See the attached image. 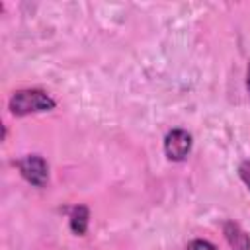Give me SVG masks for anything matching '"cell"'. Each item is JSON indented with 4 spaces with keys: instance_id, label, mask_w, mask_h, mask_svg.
<instances>
[{
    "instance_id": "obj_1",
    "label": "cell",
    "mask_w": 250,
    "mask_h": 250,
    "mask_svg": "<svg viewBox=\"0 0 250 250\" xmlns=\"http://www.w3.org/2000/svg\"><path fill=\"white\" fill-rule=\"evenodd\" d=\"M57 102L41 88H21L16 90L8 100V109L16 117H25L31 113H43L55 109Z\"/></svg>"
},
{
    "instance_id": "obj_3",
    "label": "cell",
    "mask_w": 250,
    "mask_h": 250,
    "mask_svg": "<svg viewBox=\"0 0 250 250\" xmlns=\"http://www.w3.org/2000/svg\"><path fill=\"white\" fill-rule=\"evenodd\" d=\"M191 145H193L191 135L186 129L176 127V129L168 131L164 137V154L172 162H182L191 152Z\"/></svg>"
},
{
    "instance_id": "obj_7",
    "label": "cell",
    "mask_w": 250,
    "mask_h": 250,
    "mask_svg": "<svg viewBox=\"0 0 250 250\" xmlns=\"http://www.w3.org/2000/svg\"><path fill=\"white\" fill-rule=\"evenodd\" d=\"M238 176H240V180L244 182V186L250 189V158H246V160L240 162V166H238Z\"/></svg>"
},
{
    "instance_id": "obj_4",
    "label": "cell",
    "mask_w": 250,
    "mask_h": 250,
    "mask_svg": "<svg viewBox=\"0 0 250 250\" xmlns=\"http://www.w3.org/2000/svg\"><path fill=\"white\" fill-rule=\"evenodd\" d=\"M223 234L232 250H250V236L236 221L227 219L223 223Z\"/></svg>"
},
{
    "instance_id": "obj_6",
    "label": "cell",
    "mask_w": 250,
    "mask_h": 250,
    "mask_svg": "<svg viewBox=\"0 0 250 250\" xmlns=\"http://www.w3.org/2000/svg\"><path fill=\"white\" fill-rule=\"evenodd\" d=\"M188 250H219V248L213 242L205 240V238H195L188 244Z\"/></svg>"
},
{
    "instance_id": "obj_2",
    "label": "cell",
    "mask_w": 250,
    "mask_h": 250,
    "mask_svg": "<svg viewBox=\"0 0 250 250\" xmlns=\"http://www.w3.org/2000/svg\"><path fill=\"white\" fill-rule=\"evenodd\" d=\"M14 164L27 184L35 188H45L49 184V164L41 154H25Z\"/></svg>"
},
{
    "instance_id": "obj_5",
    "label": "cell",
    "mask_w": 250,
    "mask_h": 250,
    "mask_svg": "<svg viewBox=\"0 0 250 250\" xmlns=\"http://www.w3.org/2000/svg\"><path fill=\"white\" fill-rule=\"evenodd\" d=\"M68 225L76 236H84L88 230V225H90V209L82 203L74 205L70 209V215H68Z\"/></svg>"
},
{
    "instance_id": "obj_8",
    "label": "cell",
    "mask_w": 250,
    "mask_h": 250,
    "mask_svg": "<svg viewBox=\"0 0 250 250\" xmlns=\"http://www.w3.org/2000/svg\"><path fill=\"white\" fill-rule=\"evenodd\" d=\"M246 90H248V98H250V62H248V68H246Z\"/></svg>"
}]
</instances>
